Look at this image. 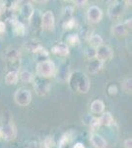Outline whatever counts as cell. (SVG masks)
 I'll use <instances>...</instances> for the list:
<instances>
[{
    "label": "cell",
    "mask_w": 132,
    "mask_h": 148,
    "mask_svg": "<svg viewBox=\"0 0 132 148\" xmlns=\"http://www.w3.org/2000/svg\"><path fill=\"white\" fill-rule=\"evenodd\" d=\"M67 81H68L69 87L74 92L76 91L86 94L90 90V80H89L88 76L82 73L81 71H74V72L70 73Z\"/></svg>",
    "instance_id": "cell-1"
},
{
    "label": "cell",
    "mask_w": 132,
    "mask_h": 148,
    "mask_svg": "<svg viewBox=\"0 0 132 148\" xmlns=\"http://www.w3.org/2000/svg\"><path fill=\"white\" fill-rule=\"evenodd\" d=\"M3 58L9 71H18L21 63V53L14 47H7L3 51Z\"/></svg>",
    "instance_id": "cell-2"
},
{
    "label": "cell",
    "mask_w": 132,
    "mask_h": 148,
    "mask_svg": "<svg viewBox=\"0 0 132 148\" xmlns=\"http://www.w3.org/2000/svg\"><path fill=\"white\" fill-rule=\"evenodd\" d=\"M56 71V67L53 61L49 60H44L38 62L37 64V74L38 76L40 78H49L51 76H53Z\"/></svg>",
    "instance_id": "cell-3"
},
{
    "label": "cell",
    "mask_w": 132,
    "mask_h": 148,
    "mask_svg": "<svg viewBox=\"0 0 132 148\" xmlns=\"http://www.w3.org/2000/svg\"><path fill=\"white\" fill-rule=\"evenodd\" d=\"M14 100L17 103V105L21 107H27L32 102V94L28 89L21 88L18 89L14 94Z\"/></svg>",
    "instance_id": "cell-4"
},
{
    "label": "cell",
    "mask_w": 132,
    "mask_h": 148,
    "mask_svg": "<svg viewBox=\"0 0 132 148\" xmlns=\"http://www.w3.org/2000/svg\"><path fill=\"white\" fill-rule=\"evenodd\" d=\"M17 136V130L12 123H5L0 126V138L6 141L15 139Z\"/></svg>",
    "instance_id": "cell-5"
},
{
    "label": "cell",
    "mask_w": 132,
    "mask_h": 148,
    "mask_svg": "<svg viewBox=\"0 0 132 148\" xmlns=\"http://www.w3.org/2000/svg\"><path fill=\"white\" fill-rule=\"evenodd\" d=\"M34 90L38 96H45L50 90V84L45 78L38 77L34 80Z\"/></svg>",
    "instance_id": "cell-6"
},
{
    "label": "cell",
    "mask_w": 132,
    "mask_h": 148,
    "mask_svg": "<svg viewBox=\"0 0 132 148\" xmlns=\"http://www.w3.org/2000/svg\"><path fill=\"white\" fill-rule=\"evenodd\" d=\"M131 19H127L125 22L116 24V26H114L111 29V33L114 36H116L117 38H122L128 35V33L131 30Z\"/></svg>",
    "instance_id": "cell-7"
},
{
    "label": "cell",
    "mask_w": 132,
    "mask_h": 148,
    "mask_svg": "<svg viewBox=\"0 0 132 148\" xmlns=\"http://www.w3.org/2000/svg\"><path fill=\"white\" fill-rule=\"evenodd\" d=\"M124 9H125V4L124 2L114 1L109 6L107 9V15L110 19H117L123 14Z\"/></svg>",
    "instance_id": "cell-8"
},
{
    "label": "cell",
    "mask_w": 132,
    "mask_h": 148,
    "mask_svg": "<svg viewBox=\"0 0 132 148\" xmlns=\"http://www.w3.org/2000/svg\"><path fill=\"white\" fill-rule=\"evenodd\" d=\"M114 56V51H112L111 47L107 45H102L98 49H96V58L102 61L103 63L105 61H107L112 58Z\"/></svg>",
    "instance_id": "cell-9"
},
{
    "label": "cell",
    "mask_w": 132,
    "mask_h": 148,
    "mask_svg": "<svg viewBox=\"0 0 132 148\" xmlns=\"http://www.w3.org/2000/svg\"><path fill=\"white\" fill-rule=\"evenodd\" d=\"M42 28L47 31H53L55 26V18L51 11H47L42 15Z\"/></svg>",
    "instance_id": "cell-10"
},
{
    "label": "cell",
    "mask_w": 132,
    "mask_h": 148,
    "mask_svg": "<svg viewBox=\"0 0 132 148\" xmlns=\"http://www.w3.org/2000/svg\"><path fill=\"white\" fill-rule=\"evenodd\" d=\"M87 18L89 20V22L95 24L98 23L102 20L103 18V11L100 7L92 5L89 7L88 11H87Z\"/></svg>",
    "instance_id": "cell-11"
},
{
    "label": "cell",
    "mask_w": 132,
    "mask_h": 148,
    "mask_svg": "<svg viewBox=\"0 0 132 148\" xmlns=\"http://www.w3.org/2000/svg\"><path fill=\"white\" fill-rule=\"evenodd\" d=\"M9 23L11 25L12 28V32L13 34L17 36V37H24L26 35V27L23 24V22H21L20 20H18L16 17H13L9 20Z\"/></svg>",
    "instance_id": "cell-12"
},
{
    "label": "cell",
    "mask_w": 132,
    "mask_h": 148,
    "mask_svg": "<svg viewBox=\"0 0 132 148\" xmlns=\"http://www.w3.org/2000/svg\"><path fill=\"white\" fill-rule=\"evenodd\" d=\"M51 51H52V53L56 54V56L65 57L69 54V47L63 42H56V44L51 47Z\"/></svg>",
    "instance_id": "cell-13"
},
{
    "label": "cell",
    "mask_w": 132,
    "mask_h": 148,
    "mask_svg": "<svg viewBox=\"0 0 132 148\" xmlns=\"http://www.w3.org/2000/svg\"><path fill=\"white\" fill-rule=\"evenodd\" d=\"M35 14V9H34V6L32 5V3L30 2H27V3L23 4L20 8V15L24 20L30 21L32 19L33 15Z\"/></svg>",
    "instance_id": "cell-14"
},
{
    "label": "cell",
    "mask_w": 132,
    "mask_h": 148,
    "mask_svg": "<svg viewBox=\"0 0 132 148\" xmlns=\"http://www.w3.org/2000/svg\"><path fill=\"white\" fill-rule=\"evenodd\" d=\"M90 141L95 148H107V143L102 135L98 133H93L90 137Z\"/></svg>",
    "instance_id": "cell-15"
},
{
    "label": "cell",
    "mask_w": 132,
    "mask_h": 148,
    "mask_svg": "<svg viewBox=\"0 0 132 148\" xmlns=\"http://www.w3.org/2000/svg\"><path fill=\"white\" fill-rule=\"evenodd\" d=\"M104 67V63L102 61H100L99 59L94 58L92 60L89 61L88 65H87V70L89 73L91 74H96L98 72H100L101 70Z\"/></svg>",
    "instance_id": "cell-16"
},
{
    "label": "cell",
    "mask_w": 132,
    "mask_h": 148,
    "mask_svg": "<svg viewBox=\"0 0 132 148\" xmlns=\"http://www.w3.org/2000/svg\"><path fill=\"white\" fill-rule=\"evenodd\" d=\"M94 34V30L92 27H90V26H84L80 29V31H79L78 33V37L79 39L83 40H89L91 39V37L93 36Z\"/></svg>",
    "instance_id": "cell-17"
},
{
    "label": "cell",
    "mask_w": 132,
    "mask_h": 148,
    "mask_svg": "<svg viewBox=\"0 0 132 148\" xmlns=\"http://www.w3.org/2000/svg\"><path fill=\"white\" fill-rule=\"evenodd\" d=\"M42 47V44H40V42L37 39H31L27 40L25 44V49H27L28 51L33 52V53H35V52L39 49H40Z\"/></svg>",
    "instance_id": "cell-18"
},
{
    "label": "cell",
    "mask_w": 132,
    "mask_h": 148,
    "mask_svg": "<svg viewBox=\"0 0 132 148\" xmlns=\"http://www.w3.org/2000/svg\"><path fill=\"white\" fill-rule=\"evenodd\" d=\"M105 111V103L102 100H95L91 104V112L94 114H101Z\"/></svg>",
    "instance_id": "cell-19"
},
{
    "label": "cell",
    "mask_w": 132,
    "mask_h": 148,
    "mask_svg": "<svg viewBox=\"0 0 132 148\" xmlns=\"http://www.w3.org/2000/svg\"><path fill=\"white\" fill-rule=\"evenodd\" d=\"M101 125L104 126H111L114 123V120L112 114L109 112H105L102 114V116L99 118Z\"/></svg>",
    "instance_id": "cell-20"
},
{
    "label": "cell",
    "mask_w": 132,
    "mask_h": 148,
    "mask_svg": "<svg viewBox=\"0 0 132 148\" xmlns=\"http://www.w3.org/2000/svg\"><path fill=\"white\" fill-rule=\"evenodd\" d=\"M19 80L18 71H8L5 76V83L7 85H16Z\"/></svg>",
    "instance_id": "cell-21"
},
{
    "label": "cell",
    "mask_w": 132,
    "mask_h": 148,
    "mask_svg": "<svg viewBox=\"0 0 132 148\" xmlns=\"http://www.w3.org/2000/svg\"><path fill=\"white\" fill-rule=\"evenodd\" d=\"M34 54H35L36 58H38V60H40L39 62H40V61L47 60L49 56V52L47 51V49H45L44 47H42L40 49H38V51H36Z\"/></svg>",
    "instance_id": "cell-22"
},
{
    "label": "cell",
    "mask_w": 132,
    "mask_h": 148,
    "mask_svg": "<svg viewBox=\"0 0 132 148\" xmlns=\"http://www.w3.org/2000/svg\"><path fill=\"white\" fill-rule=\"evenodd\" d=\"M89 42H90V47H94V49H98L102 45H104V40L100 35H93L89 40Z\"/></svg>",
    "instance_id": "cell-23"
},
{
    "label": "cell",
    "mask_w": 132,
    "mask_h": 148,
    "mask_svg": "<svg viewBox=\"0 0 132 148\" xmlns=\"http://www.w3.org/2000/svg\"><path fill=\"white\" fill-rule=\"evenodd\" d=\"M20 78L24 83H32L35 80L34 74L29 70H22L20 72Z\"/></svg>",
    "instance_id": "cell-24"
},
{
    "label": "cell",
    "mask_w": 132,
    "mask_h": 148,
    "mask_svg": "<svg viewBox=\"0 0 132 148\" xmlns=\"http://www.w3.org/2000/svg\"><path fill=\"white\" fill-rule=\"evenodd\" d=\"M88 118H89V121H86V123L89 125V126H90V128L92 130H94V131L97 130L98 128L101 126L99 118H96V116H88Z\"/></svg>",
    "instance_id": "cell-25"
},
{
    "label": "cell",
    "mask_w": 132,
    "mask_h": 148,
    "mask_svg": "<svg viewBox=\"0 0 132 148\" xmlns=\"http://www.w3.org/2000/svg\"><path fill=\"white\" fill-rule=\"evenodd\" d=\"M69 71V66L67 65V64H65V65H62L60 68H59L58 72H57V74H58L59 78H60L61 80H67L69 77V75H70V73L68 72Z\"/></svg>",
    "instance_id": "cell-26"
},
{
    "label": "cell",
    "mask_w": 132,
    "mask_h": 148,
    "mask_svg": "<svg viewBox=\"0 0 132 148\" xmlns=\"http://www.w3.org/2000/svg\"><path fill=\"white\" fill-rule=\"evenodd\" d=\"M80 42V39H79L77 34H70L66 37V42L65 44L68 46H77V45Z\"/></svg>",
    "instance_id": "cell-27"
},
{
    "label": "cell",
    "mask_w": 132,
    "mask_h": 148,
    "mask_svg": "<svg viewBox=\"0 0 132 148\" xmlns=\"http://www.w3.org/2000/svg\"><path fill=\"white\" fill-rule=\"evenodd\" d=\"M77 26V22H76L75 18H70L66 21H63V24H62V27H63L64 30H72Z\"/></svg>",
    "instance_id": "cell-28"
},
{
    "label": "cell",
    "mask_w": 132,
    "mask_h": 148,
    "mask_svg": "<svg viewBox=\"0 0 132 148\" xmlns=\"http://www.w3.org/2000/svg\"><path fill=\"white\" fill-rule=\"evenodd\" d=\"M122 90L127 94H130L132 91V79L131 78H127L122 83Z\"/></svg>",
    "instance_id": "cell-29"
},
{
    "label": "cell",
    "mask_w": 132,
    "mask_h": 148,
    "mask_svg": "<svg viewBox=\"0 0 132 148\" xmlns=\"http://www.w3.org/2000/svg\"><path fill=\"white\" fill-rule=\"evenodd\" d=\"M70 18H73V7L67 6L63 10V21H66Z\"/></svg>",
    "instance_id": "cell-30"
},
{
    "label": "cell",
    "mask_w": 132,
    "mask_h": 148,
    "mask_svg": "<svg viewBox=\"0 0 132 148\" xmlns=\"http://www.w3.org/2000/svg\"><path fill=\"white\" fill-rule=\"evenodd\" d=\"M85 56L87 57L88 59H90V60L96 58V49H94L92 47H87L85 51Z\"/></svg>",
    "instance_id": "cell-31"
},
{
    "label": "cell",
    "mask_w": 132,
    "mask_h": 148,
    "mask_svg": "<svg viewBox=\"0 0 132 148\" xmlns=\"http://www.w3.org/2000/svg\"><path fill=\"white\" fill-rule=\"evenodd\" d=\"M107 92L110 96H114L118 93V88L116 84H109L107 88Z\"/></svg>",
    "instance_id": "cell-32"
},
{
    "label": "cell",
    "mask_w": 132,
    "mask_h": 148,
    "mask_svg": "<svg viewBox=\"0 0 132 148\" xmlns=\"http://www.w3.org/2000/svg\"><path fill=\"white\" fill-rule=\"evenodd\" d=\"M44 145L47 148H52L54 146V141L52 139V137H47V139L44 140Z\"/></svg>",
    "instance_id": "cell-33"
},
{
    "label": "cell",
    "mask_w": 132,
    "mask_h": 148,
    "mask_svg": "<svg viewBox=\"0 0 132 148\" xmlns=\"http://www.w3.org/2000/svg\"><path fill=\"white\" fill-rule=\"evenodd\" d=\"M124 148H132V139L131 138H126L123 142Z\"/></svg>",
    "instance_id": "cell-34"
},
{
    "label": "cell",
    "mask_w": 132,
    "mask_h": 148,
    "mask_svg": "<svg viewBox=\"0 0 132 148\" xmlns=\"http://www.w3.org/2000/svg\"><path fill=\"white\" fill-rule=\"evenodd\" d=\"M6 31V24L3 21H0V35H3Z\"/></svg>",
    "instance_id": "cell-35"
},
{
    "label": "cell",
    "mask_w": 132,
    "mask_h": 148,
    "mask_svg": "<svg viewBox=\"0 0 132 148\" xmlns=\"http://www.w3.org/2000/svg\"><path fill=\"white\" fill-rule=\"evenodd\" d=\"M72 148H85V145L81 142H77L72 146Z\"/></svg>",
    "instance_id": "cell-36"
},
{
    "label": "cell",
    "mask_w": 132,
    "mask_h": 148,
    "mask_svg": "<svg viewBox=\"0 0 132 148\" xmlns=\"http://www.w3.org/2000/svg\"><path fill=\"white\" fill-rule=\"evenodd\" d=\"M75 3L79 6H85L86 3H87V1H76Z\"/></svg>",
    "instance_id": "cell-37"
},
{
    "label": "cell",
    "mask_w": 132,
    "mask_h": 148,
    "mask_svg": "<svg viewBox=\"0 0 132 148\" xmlns=\"http://www.w3.org/2000/svg\"><path fill=\"white\" fill-rule=\"evenodd\" d=\"M2 9H3V4H2L1 2H0V13H1Z\"/></svg>",
    "instance_id": "cell-38"
}]
</instances>
